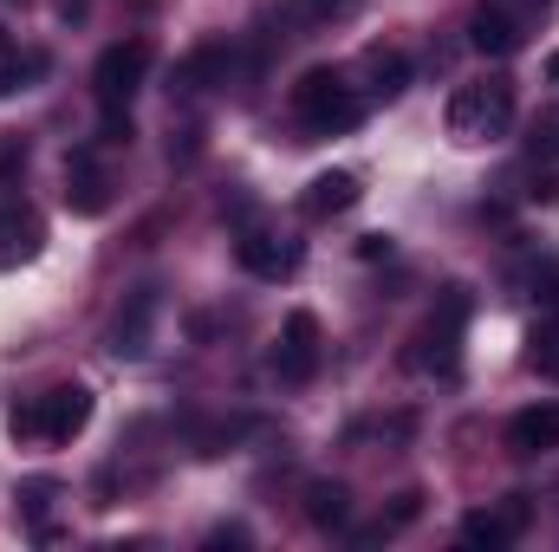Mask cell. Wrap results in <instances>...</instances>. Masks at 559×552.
I'll return each mask as SVG.
<instances>
[{"label":"cell","mask_w":559,"mask_h":552,"mask_svg":"<svg viewBox=\"0 0 559 552\" xmlns=\"http://www.w3.org/2000/svg\"><path fill=\"white\" fill-rule=\"evenodd\" d=\"M293 118H299L306 137L358 131V124H365V92H358L338 65H312V72L293 85Z\"/></svg>","instance_id":"cell-1"},{"label":"cell","mask_w":559,"mask_h":552,"mask_svg":"<svg viewBox=\"0 0 559 552\" xmlns=\"http://www.w3.org/2000/svg\"><path fill=\"white\" fill-rule=\"evenodd\" d=\"M468 312H475L468 286H442L436 312L423 319V332H417V351H411L417 371H429V377H455V371H462V332H468Z\"/></svg>","instance_id":"cell-2"},{"label":"cell","mask_w":559,"mask_h":552,"mask_svg":"<svg viewBox=\"0 0 559 552\" xmlns=\"http://www.w3.org/2000/svg\"><path fill=\"white\" fill-rule=\"evenodd\" d=\"M85 422H92V391L85 384H59V391H46V397H33V404H20V410L7 416V429L26 442V435H46V442H72V435H85Z\"/></svg>","instance_id":"cell-3"},{"label":"cell","mask_w":559,"mask_h":552,"mask_svg":"<svg viewBox=\"0 0 559 552\" xmlns=\"http://www.w3.org/2000/svg\"><path fill=\"white\" fill-rule=\"evenodd\" d=\"M508 124H514V85L508 79H481V85H462L449 98V131L462 143L508 137Z\"/></svg>","instance_id":"cell-4"},{"label":"cell","mask_w":559,"mask_h":552,"mask_svg":"<svg viewBox=\"0 0 559 552\" xmlns=\"http://www.w3.org/2000/svg\"><path fill=\"white\" fill-rule=\"evenodd\" d=\"M143 72H150V39H118V46H105L98 65H92V98H98V111H131Z\"/></svg>","instance_id":"cell-5"},{"label":"cell","mask_w":559,"mask_h":552,"mask_svg":"<svg viewBox=\"0 0 559 552\" xmlns=\"http://www.w3.org/2000/svg\"><path fill=\"white\" fill-rule=\"evenodd\" d=\"M274 377L280 384H312L319 377V319L312 312H286L274 345Z\"/></svg>","instance_id":"cell-6"},{"label":"cell","mask_w":559,"mask_h":552,"mask_svg":"<svg viewBox=\"0 0 559 552\" xmlns=\"http://www.w3.org/2000/svg\"><path fill=\"white\" fill-rule=\"evenodd\" d=\"M521 533H527V494H508L501 507H475L462 520V547H481V552H508Z\"/></svg>","instance_id":"cell-7"},{"label":"cell","mask_w":559,"mask_h":552,"mask_svg":"<svg viewBox=\"0 0 559 552\" xmlns=\"http://www.w3.org/2000/svg\"><path fill=\"white\" fill-rule=\"evenodd\" d=\"M156 312H163V292H156V286L124 292V305H118V319H111V351H118V358H143V351H150Z\"/></svg>","instance_id":"cell-8"},{"label":"cell","mask_w":559,"mask_h":552,"mask_svg":"<svg viewBox=\"0 0 559 552\" xmlns=\"http://www.w3.org/2000/svg\"><path fill=\"white\" fill-rule=\"evenodd\" d=\"M228 72H235V46H228V39H209V46H195V52L169 72V92H176V98H202L209 85H228Z\"/></svg>","instance_id":"cell-9"},{"label":"cell","mask_w":559,"mask_h":552,"mask_svg":"<svg viewBox=\"0 0 559 552\" xmlns=\"http://www.w3.org/2000/svg\"><path fill=\"white\" fill-rule=\"evenodd\" d=\"M66 208H72V215H105V208H111V182H105L92 143H79V149L66 156Z\"/></svg>","instance_id":"cell-10"},{"label":"cell","mask_w":559,"mask_h":552,"mask_svg":"<svg viewBox=\"0 0 559 552\" xmlns=\"http://www.w3.org/2000/svg\"><path fill=\"white\" fill-rule=\"evenodd\" d=\"M235 261H241L254 279H293L299 267H306V248L286 241V235H261V228H254V235H241Z\"/></svg>","instance_id":"cell-11"},{"label":"cell","mask_w":559,"mask_h":552,"mask_svg":"<svg viewBox=\"0 0 559 552\" xmlns=\"http://www.w3.org/2000/svg\"><path fill=\"white\" fill-rule=\"evenodd\" d=\"M521 39H527V33H521V20H514L501 0H481V7L468 13V46H475L481 59H514Z\"/></svg>","instance_id":"cell-12"},{"label":"cell","mask_w":559,"mask_h":552,"mask_svg":"<svg viewBox=\"0 0 559 552\" xmlns=\"http://www.w3.org/2000/svg\"><path fill=\"white\" fill-rule=\"evenodd\" d=\"M365 202V182L352 176V169H319L312 182H306V195H299V208L312 215V221H332V215H352Z\"/></svg>","instance_id":"cell-13"},{"label":"cell","mask_w":559,"mask_h":552,"mask_svg":"<svg viewBox=\"0 0 559 552\" xmlns=\"http://www.w3.org/2000/svg\"><path fill=\"white\" fill-rule=\"evenodd\" d=\"M39 248H46L39 215H33V208H0V274L20 267V261H33Z\"/></svg>","instance_id":"cell-14"},{"label":"cell","mask_w":559,"mask_h":552,"mask_svg":"<svg viewBox=\"0 0 559 552\" xmlns=\"http://www.w3.org/2000/svg\"><path fill=\"white\" fill-rule=\"evenodd\" d=\"M508 448L514 455H547L559 448V404H534V410H521L508 422Z\"/></svg>","instance_id":"cell-15"},{"label":"cell","mask_w":559,"mask_h":552,"mask_svg":"<svg viewBox=\"0 0 559 552\" xmlns=\"http://www.w3.org/2000/svg\"><path fill=\"white\" fill-rule=\"evenodd\" d=\"M365 79H371L365 92L391 105V98H404V92H411V59H404L397 46H371V52H365Z\"/></svg>","instance_id":"cell-16"},{"label":"cell","mask_w":559,"mask_h":552,"mask_svg":"<svg viewBox=\"0 0 559 552\" xmlns=\"http://www.w3.org/2000/svg\"><path fill=\"white\" fill-rule=\"evenodd\" d=\"M306 520L319 533H345L352 527V488L345 481H312L306 488Z\"/></svg>","instance_id":"cell-17"},{"label":"cell","mask_w":559,"mask_h":552,"mask_svg":"<svg viewBox=\"0 0 559 552\" xmlns=\"http://www.w3.org/2000/svg\"><path fill=\"white\" fill-rule=\"evenodd\" d=\"M52 501H59V481H52V475H33V481L20 488V514H26L33 540H52Z\"/></svg>","instance_id":"cell-18"},{"label":"cell","mask_w":559,"mask_h":552,"mask_svg":"<svg viewBox=\"0 0 559 552\" xmlns=\"http://www.w3.org/2000/svg\"><path fill=\"white\" fill-rule=\"evenodd\" d=\"M46 72H52V59H46L39 46H26L20 59H7V65H0V98H13V92H33Z\"/></svg>","instance_id":"cell-19"},{"label":"cell","mask_w":559,"mask_h":552,"mask_svg":"<svg viewBox=\"0 0 559 552\" xmlns=\"http://www.w3.org/2000/svg\"><path fill=\"white\" fill-rule=\"evenodd\" d=\"M417 514H423V494H417V488H404V494H397V507H391V514H384L378 527H365V533H358V547H378V540H397V533H404V527H411Z\"/></svg>","instance_id":"cell-20"},{"label":"cell","mask_w":559,"mask_h":552,"mask_svg":"<svg viewBox=\"0 0 559 552\" xmlns=\"http://www.w3.org/2000/svg\"><path fill=\"white\" fill-rule=\"evenodd\" d=\"M534 351H527V364L534 371H559V305L540 312V325H534V338H527Z\"/></svg>","instance_id":"cell-21"},{"label":"cell","mask_w":559,"mask_h":552,"mask_svg":"<svg viewBox=\"0 0 559 552\" xmlns=\"http://www.w3.org/2000/svg\"><path fill=\"white\" fill-rule=\"evenodd\" d=\"M534 163H540V169H559V111L534 124Z\"/></svg>","instance_id":"cell-22"},{"label":"cell","mask_w":559,"mask_h":552,"mask_svg":"<svg viewBox=\"0 0 559 552\" xmlns=\"http://www.w3.org/2000/svg\"><path fill=\"white\" fill-rule=\"evenodd\" d=\"M527 292H534L540 305H559V261H540V267L527 274Z\"/></svg>","instance_id":"cell-23"},{"label":"cell","mask_w":559,"mask_h":552,"mask_svg":"<svg viewBox=\"0 0 559 552\" xmlns=\"http://www.w3.org/2000/svg\"><path fill=\"white\" fill-rule=\"evenodd\" d=\"M358 7H365V0H306V13H312V20H325V26H338V20H352Z\"/></svg>","instance_id":"cell-24"},{"label":"cell","mask_w":559,"mask_h":552,"mask_svg":"<svg viewBox=\"0 0 559 552\" xmlns=\"http://www.w3.org/2000/svg\"><path fill=\"white\" fill-rule=\"evenodd\" d=\"M98 143H131V111H98Z\"/></svg>","instance_id":"cell-25"},{"label":"cell","mask_w":559,"mask_h":552,"mask_svg":"<svg viewBox=\"0 0 559 552\" xmlns=\"http://www.w3.org/2000/svg\"><path fill=\"white\" fill-rule=\"evenodd\" d=\"M417 429V416H391V422H365V429H352V435H391V442H404Z\"/></svg>","instance_id":"cell-26"},{"label":"cell","mask_w":559,"mask_h":552,"mask_svg":"<svg viewBox=\"0 0 559 552\" xmlns=\"http://www.w3.org/2000/svg\"><path fill=\"white\" fill-rule=\"evenodd\" d=\"M358 261H391V235H365L358 241Z\"/></svg>","instance_id":"cell-27"},{"label":"cell","mask_w":559,"mask_h":552,"mask_svg":"<svg viewBox=\"0 0 559 552\" xmlns=\"http://www.w3.org/2000/svg\"><path fill=\"white\" fill-rule=\"evenodd\" d=\"M13 169H26V143H7L0 149V176H13Z\"/></svg>","instance_id":"cell-28"},{"label":"cell","mask_w":559,"mask_h":552,"mask_svg":"<svg viewBox=\"0 0 559 552\" xmlns=\"http://www.w3.org/2000/svg\"><path fill=\"white\" fill-rule=\"evenodd\" d=\"M215 547H248V527H215Z\"/></svg>","instance_id":"cell-29"},{"label":"cell","mask_w":559,"mask_h":552,"mask_svg":"<svg viewBox=\"0 0 559 552\" xmlns=\"http://www.w3.org/2000/svg\"><path fill=\"white\" fill-rule=\"evenodd\" d=\"M92 13V0H59V20H85Z\"/></svg>","instance_id":"cell-30"},{"label":"cell","mask_w":559,"mask_h":552,"mask_svg":"<svg viewBox=\"0 0 559 552\" xmlns=\"http://www.w3.org/2000/svg\"><path fill=\"white\" fill-rule=\"evenodd\" d=\"M547 85H559V52L547 59Z\"/></svg>","instance_id":"cell-31"},{"label":"cell","mask_w":559,"mask_h":552,"mask_svg":"<svg viewBox=\"0 0 559 552\" xmlns=\"http://www.w3.org/2000/svg\"><path fill=\"white\" fill-rule=\"evenodd\" d=\"M7 7H26V0H7Z\"/></svg>","instance_id":"cell-32"},{"label":"cell","mask_w":559,"mask_h":552,"mask_svg":"<svg viewBox=\"0 0 559 552\" xmlns=\"http://www.w3.org/2000/svg\"><path fill=\"white\" fill-rule=\"evenodd\" d=\"M138 7H150V0H138Z\"/></svg>","instance_id":"cell-33"}]
</instances>
